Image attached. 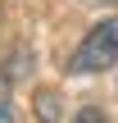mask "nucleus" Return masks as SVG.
Returning a JSON list of instances; mask_svg holds the SVG:
<instances>
[{
    "mask_svg": "<svg viewBox=\"0 0 118 123\" xmlns=\"http://www.w3.org/2000/svg\"><path fill=\"white\" fill-rule=\"evenodd\" d=\"M73 123H105V114H100V110H82Z\"/></svg>",
    "mask_w": 118,
    "mask_h": 123,
    "instance_id": "20e7f679",
    "label": "nucleus"
},
{
    "mask_svg": "<svg viewBox=\"0 0 118 123\" xmlns=\"http://www.w3.org/2000/svg\"><path fill=\"white\" fill-rule=\"evenodd\" d=\"M36 119L41 123H55L59 119V96H55V91H36Z\"/></svg>",
    "mask_w": 118,
    "mask_h": 123,
    "instance_id": "f03ea898",
    "label": "nucleus"
},
{
    "mask_svg": "<svg viewBox=\"0 0 118 123\" xmlns=\"http://www.w3.org/2000/svg\"><path fill=\"white\" fill-rule=\"evenodd\" d=\"M114 64H118V18H105L82 37V46L73 50L68 68L73 73H105Z\"/></svg>",
    "mask_w": 118,
    "mask_h": 123,
    "instance_id": "f257e3e1",
    "label": "nucleus"
},
{
    "mask_svg": "<svg viewBox=\"0 0 118 123\" xmlns=\"http://www.w3.org/2000/svg\"><path fill=\"white\" fill-rule=\"evenodd\" d=\"M86 5H105V0H86Z\"/></svg>",
    "mask_w": 118,
    "mask_h": 123,
    "instance_id": "39448f33",
    "label": "nucleus"
},
{
    "mask_svg": "<svg viewBox=\"0 0 118 123\" xmlns=\"http://www.w3.org/2000/svg\"><path fill=\"white\" fill-rule=\"evenodd\" d=\"M0 123H14V110H9V96H5V82H0Z\"/></svg>",
    "mask_w": 118,
    "mask_h": 123,
    "instance_id": "7ed1b4c3",
    "label": "nucleus"
}]
</instances>
